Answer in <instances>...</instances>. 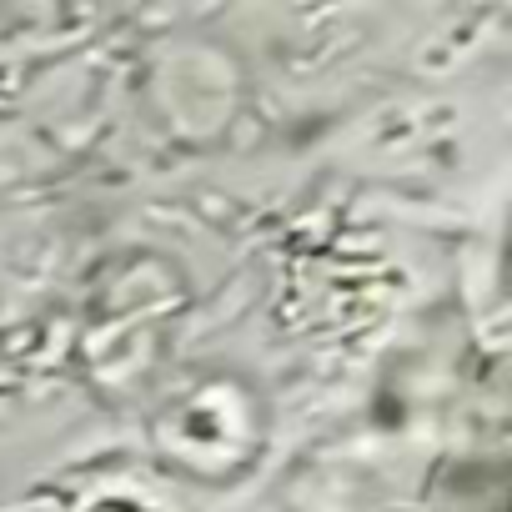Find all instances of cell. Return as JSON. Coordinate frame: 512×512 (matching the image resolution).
<instances>
[{"mask_svg":"<svg viewBox=\"0 0 512 512\" xmlns=\"http://www.w3.org/2000/svg\"><path fill=\"white\" fill-rule=\"evenodd\" d=\"M96 512H141V507H126V502H106V507H96Z\"/></svg>","mask_w":512,"mask_h":512,"instance_id":"obj_1","label":"cell"}]
</instances>
